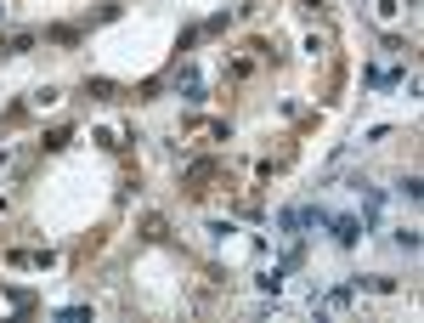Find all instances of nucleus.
Wrapping results in <instances>:
<instances>
[{
    "label": "nucleus",
    "mask_w": 424,
    "mask_h": 323,
    "mask_svg": "<svg viewBox=\"0 0 424 323\" xmlns=\"http://www.w3.org/2000/svg\"><path fill=\"white\" fill-rule=\"evenodd\" d=\"M328 227H334V244H345V249L362 239V222L356 216H328Z\"/></svg>",
    "instance_id": "obj_1"
},
{
    "label": "nucleus",
    "mask_w": 424,
    "mask_h": 323,
    "mask_svg": "<svg viewBox=\"0 0 424 323\" xmlns=\"http://www.w3.org/2000/svg\"><path fill=\"white\" fill-rule=\"evenodd\" d=\"M255 284H261V289H266V295H278V289H283V267H272V272H261V278H255Z\"/></svg>",
    "instance_id": "obj_2"
},
{
    "label": "nucleus",
    "mask_w": 424,
    "mask_h": 323,
    "mask_svg": "<svg viewBox=\"0 0 424 323\" xmlns=\"http://www.w3.org/2000/svg\"><path fill=\"white\" fill-rule=\"evenodd\" d=\"M0 11H6V6H0Z\"/></svg>",
    "instance_id": "obj_3"
}]
</instances>
